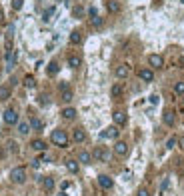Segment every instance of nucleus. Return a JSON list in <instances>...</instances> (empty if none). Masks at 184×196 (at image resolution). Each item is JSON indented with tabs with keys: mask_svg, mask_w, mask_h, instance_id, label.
I'll return each mask as SVG.
<instances>
[{
	"mask_svg": "<svg viewBox=\"0 0 184 196\" xmlns=\"http://www.w3.org/2000/svg\"><path fill=\"white\" fill-rule=\"evenodd\" d=\"M50 140H52L54 146H60V148H66L68 146V134L60 128L52 130V134H50Z\"/></svg>",
	"mask_w": 184,
	"mask_h": 196,
	"instance_id": "obj_1",
	"label": "nucleus"
},
{
	"mask_svg": "<svg viewBox=\"0 0 184 196\" xmlns=\"http://www.w3.org/2000/svg\"><path fill=\"white\" fill-rule=\"evenodd\" d=\"M10 180L14 182V184H24V182H26V168H24V166H16V168H12Z\"/></svg>",
	"mask_w": 184,
	"mask_h": 196,
	"instance_id": "obj_2",
	"label": "nucleus"
},
{
	"mask_svg": "<svg viewBox=\"0 0 184 196\" xmlns=\"http://www.w3.org/2000/svg\"><path fill=\"white\" fill-rule=\"evenodd\" d=\"M2 118H4V122H6L8 126H14V124H18V112H16V108H6L4 110V114H2Z\"/></svg>",
	"mask_w": 184,
	"mask_h": 196,
	"instance_id": "obj_3",
	"label": "nucleus"
},
{
	"mask_svg": "<svg viewBox=\"0 0 184 196\" xmlns=\"http://www.w3.org/2000/svg\"><path fill=\"white\" fill-rule=\"evenodd\" d=\"M94 158H96V162H108L110 160V150L108 148H104V146H98L96 150H94Z\"/></svg>",
	"mask_w": 184,
	"mask_h": 196,
	"instance_id": "obj_4",
	"label": "nucleus"
},
{
	"mask_svg": "<svg viewBox=\"0 0 184 196\" xmlns=\"http://www.w3.org/2000/svg\"><path fill=\"white\" fill-rule=\"evenodd\" d=\"M112 120H114V124L116 126H124L126 124V112H124V110H114L112 112Z\"/></svg>",
	"mask_w": 184,
	"mask_h": 196,
	"instance_id": "obj_5",
	"label": "nucleus"
},
{
	"mask_svg": "<svg viewBox=\"0 0 184 196\" xmlns=\"http://www.w3.org/2000/svg\"><path fill=\"white\" fill-rule=\"evenodd\" d=\"M118 126L114 124V126H108V128H104L100 132V138H118Z\"/></svg>",
	"mask_w": 184,
	"mask_h": 196,
	"instance_id": "obj_6",
	"label": "nucleus"
},
{
	"mask_svg": "<svg viewBox=\"0 0 184 196\" xmlns=\"http://www.w3.org/2000/svg\"><path fill=\"white\" fill-rule=\"evenodd\" d=\"M98 184H100V188L110 190L114 186V182H112V178H110L108 174H100V176H98Z\"/></svg>",
	"mask_w": 184,
	"mask_h": 196,
	"instance_id": "obj_7",
	"label": "nucleus"
},
{
	"mask_svg": "<svg viewBox=\"0 0 184 196\" xmlns=\"http://www.w3.org/2000/svg\"><path fill=\"white\" fill-rule=\"evenodd\" d=\"M148 64H150V68H162L164 66V58L160 54H150L148 56Z\"/></svg>",
	"mask_w": 184,
	"mask_h": 196,
	"instance_id": "obj_8",
	"label": "nucleus"
},
{
	"mask_svg": "<svg viewBox=\"0 0 184 196\" xmlns=\"http://www.w3.org/2000/svg\"><path fill=\"white\" fill-rule=\"evenodd\" d=\"M60 96L64 102H70L72 100V90L68 86V82H60Z\"/></svg>",
	"mask_w": 184,
	"mask_h": 196,
	"instance_id": "obj_9",
	"label": "nucleus"
},
{
	"mask_svg": "<svg viewBox=\"0 0 184 196\" xmlns=\"http://www.w3.org/2000/svg\"><path fill=\"white\" fill-rule=\"evenodd\" d=\"M114 152H116L118 156H126L128 154V144L124 142V140H118V142L114 144Z\"/></svg>",
	"mask_w": 184,
	"mask_h": 196,
	"instance_id": "obj_10",
	"label": "nucleus"
},
{
	"mask_svg": "<svg viewBox=\"0 0 184 196\" xmlns=\"http://www.w3.org/2000/svg\"><path fill=\"white\" fill-rule=\"evenodd\" d=\"M138 76H140V80H144V82H152V80H154L152 68H142V70L138 72Z\"/></svg>",
	"mask_w": 184,
	"mask_h": 196,
	"instance_id": "obj_11",
	"label": "nucleus"
},
{
	"mask_svg": "<svg viewBox=\"0 0 184 196\" xmlns=\"http://www.w3.org/2000/svg\"><path fill=\"white\" fill-rule=\"evenodd\" d=\"M30 146H32V150H36V152H44L46 148H48V144H46L44 140L36 138V140H32V142H30Z\"/></svg>",
	"mask_w": 184,
	"mask_h": 196,
	"instance_id": "obj_12",
	"label": "nucleus"
},
{
	"mask_svg": "<svg viewBox=\"0 0 184 196\" xmlns=\"http://www.w3.org/2000/svg\"><path fill=\"white\" fill-rule=\"evenodd\" d=\"M62 118L64 120H74L76 118V108H72V106H66V108H62Z\"/></svg>",
	"mask_w": 184,
	"mask_h": 196,
	"instance_id": "obj_13",
	"label": "nucleus"
},
{
	"mask_svg": "<svg viewBox=\"0 0 184 196\" xmlns=\"http://www.w3.org/2000/svg\"><path fill=\"white\" fill-rule=\"evenodd\" d=\"M72 140L74 142H84L86 140V132H84V128H74V132H72Z\"/></svg>",
	"mask_w": 184,
	"mask_h": 196,
	"instance_id": "obj_14",
	"label": "nucleus"
},
{
	"mask_svg": "<svg viewBox=\"0 0 184 196\" xmlns=\"http://www.w3.org/2000/svg\"><path fill=\"white\" fill-rule=\"evenodd\" d=\"M162 120H164L166 126H174V122H176V116H174L172 110H166V112L162 114Z\"/></svg>",
	"mask_w": 184,
	"mask_h": 196,
	"instance_id": "obj_15",
	"label": "nucleus"
},
{
	"mask_svg": "<svg viewBox=\"0 0 184 196\" xmlns=\"http://www.w3.org/2000/svg\"><path fill=\"white\" fill-rule=\"evenodd\" d=\"M66 62H68V66H70V68H78L80 64H82V58H80L78 54H70Z\"/></svg>",
	"mask_w": 184,
	"mask_h": 196,
	"instance_id": "obj_16",
	"label": "nucleus"
},
{
	"mask_svg": "<svg viewBox=\"0 0 184 196\" xmlns=\"http://www.w3.org/2000/svg\"><path fill=\"white\" fill-rule=\"evenodd\" d=\"M58 72H60V66H58L56 60H52L48 66H46V74H48V76H56Z\"/></svg>",
	"mask_w": 184,
	"mask_h": 196,
	"instance_id": "obj_17",
	"label": "nucleus"
},
{
	"mask_svg": "<svg viewBox=\"0 0 184 196\" xmlns=\"http://www.w3.org/2000/svg\"><path fill=\"white\" fill-rule=\"evenodd\" d=\"M106 8H108L110 14H118V12H120V4H118V0H108V2H106Z\"/></svg>",
	"mask_w": 184,
	"mask_h": 196,
	"instance_id": "obj_18",
	"label": "nucleus"
},
{
	"mask_svg": "<svg viewBox=\"0 0 184 196\" xmlns=\"http://www.w3.org/2000/svg\"><path fill=\"white\" fill-rule=\"evenodd\" d=\"M128 74H130V66H128V64H120L116 68V76H118V78H126Z\"/></svg>",
	"mask_w": 184,
	"mask_h": 196,
	"instance_id": "obj_19",
	"label": "nucleus"
},
{
	"mask_svg": "<svg viewBox=\"0 0 184 196\" xmlns=\"http://www.w3.org/2000/svg\"><path fill=\"white\" fill-rule=\"evenodd\" d=\"M10 94H12V88L8 86V84H2V86H0V100H8Z\"/></svg>",
	"mask_w": 184,
	"mask_h": 196,
	"instance_id": "obj_20",
	"label": "nucleus"
},
{
	"mask_svg": "<svg viewBox=\"0 0 184 196\" xmlns=\"http://www.w3.org/2000/svg\"><path fill=\"white\" fill-rule=\"evenodd\" d=\"M78 162L80 164H90L92 162V154H90V152H86V150H82L78 154Z\"/></svg>",
	"mask_w": 184,
	"mask_h": 196,
	"instance_id": "obj_21",
	"label": "nucleus"
},
{
	"mask_svg": "<svg viewBox=\"0 0 184 196\" xmlns=\"http://www.w3.org/2000/svg\"><path fill=\"white\" fill-rule=\"evenodd\" d=\"M42 188H44V190H54V178L44 176V178H42Z\"/></svg>",
	"mask_w": 184,
	"mask_h": 196,
	"instance_id": "obj_22",
	"label": "nucleus"
},
{
	"mask_svg": "<svg viewBox=\"0 0 184 196\" xmlns=\"http://www.w3.org/2000/svg\"><path fill=\"white\" fill-rule=\"evenodd\" d=\"M28 132H30V122H18V134L26 136Z\"/></svg>",
	"mask_w": 184,
	"mask_h": 196,
	"instance_id": "obj_23",
	"label": "nucleus"
},
{
	"mask_svg": "<svg viewBox=\"0 0 184 196\" xmlns=\"http://www.w3.org/2000/svg\"><path fill=\"white\" fill-rule=\"evenodd\" d=\"M70 42L72 44H80V42H82V32L80 30H72L70 32Z\"/></svg>",
	"mask_w": 184,
	"mask_h": 196,
	"instance_id": "obj_24",
	"label": "nucleus"
},
{
	"mask_svg": "<svg viewBox=\"0 0 184 196\" xmlns=\"http://www.w3.org/2000/svg\"><path fill=\"white\" fill-rule=\"evenodd\" d=\"M66 168H68V172L76 174V172H78V168H80V166H78V162H76V160H70V158H68V160H66Z\"/></svg>",
	"mask_w": 184,
	"mask_h": 196,
	"instance_id": "obj_25",
	"label": "nucleus"
},
{
	"mask_svg": "<svg viewBox=\"0 0 184 196\" xmlns=\"http://www.w3.org/2000/svg\"><path fill=\"white\" fill-rule=\"evenodd\" d=\"M30 128L32 130H42V128H44V124H42L40 118H30Z\"/></svg>",
	"mask_w": 184,
	"mask_h": 196,
	"instance_id": "obj_26",
	"label": "nucleus"
},
{
	"mask_svg": "<svg viewBox=\"0 0 184 196\" xmlns=\"http://www.w3.org/2000/svg\"><path fill=\"white\" fill-rule=\"evenodd\" d=\"M122 86H120V84H114V86H112V90H110V94H112V98H120L122 96Z\"/></svg>",
	"mask_w": 184,
	"mask_h": 196,
	"instance_id": "obj_27",
	"label": "nucleus"
},
{
	"mask_svg": "<svg viewBox=\"0 0 184 196\" xmlns=\"http://www.w3.org/2000/svg\"><path fill=\"white\" fill-rule=\"evenodd\" d=\"M72 14H74V18H82L84 16V8L82 6H74L72 8Z\"/></svg>",
	"mask_w": 184,
	"mask_h": 196,
	"instance_id": "obj_28",
	"label": "nucleus"
},
{
	"mask_svg": "<svg viewBox=\"0 0 184 196\" xmlns=\"http://www.w3.org/2000/svg\"><path fill=\"white\" fill-rule=\"evenodd\" d=\"M54 10H56V8H54V6H50V8H46V10H44V14H42V18H44V20H46V22H48V20H50V16H52V14H54Z\"/></svg>",
	"mask_w": 184,
	"mask_h": 196,
	"instance_id": "obj_29",
	"label": "nucleus"
},
{
	"mask_svg": "<svg viewBox=\"0 0 184 196\" xmlns=\"http://www.w3.org/2000/svg\"><path fill=\"white\" fill-rule=\"evenodd\" d=\"M24 86H26V88H34V86H36V80H34L32 76H26V78H24Z\"/></svg>",
	"mask_w": 184,
	"mask_h": 196,
	"instance_id": "obj_30",
	"label": "nucleus"
},
{
	"mask_svg": "<svg viewBox=\"0 0 184 196\" xmlns=\"http://www.w3.org/2000/svg\"><path fill=\"white\" fill-rule=\"evenodd\" d=\"M176 142H178L176 136H170V138L166 140V148H174V146H176Z\"/></svg>",
	"mask_w": 184,
	"mask_h": 196,
	"instance_id": "obj_31",
	"label": "nucleus"
},
{
	"mask_svg": "<svg viewBox=\"0 0 184 196\" xmlns=\"http://www.w3.org/2000/svg\"><path fill=\"white\" fill-rule=\"evenodd\" d=\"M174 92H176V94H184V82H176V84H174Z\"/></svg>",
	"mask_w": 184,
	"mask_h": 196,
	"instance_id": "obj_32",
	"label": "nucleus"
},
{
	"mask_svg": "<svg viewBox=\"0 0 184 196\" xmlns=\"http://www.w3.org/2000/svg\"><path fill=\"white\" fill-rule=\"evenodd\" d=\"M22 4H24V0H12V8H14L16 12H18L20 8H22Z\"/></svg>",
	"mask_w": 184,
	"mask_h": 196,
	"instance_id": "obj_33",
	"label": "nucleus"
},
{
	"mask_svg": "<svg viewBox=\"0 0 184 196\" xmlns=\"http://www.w3.org/2000/svg\"><path fill=\"white\" fill-rule=\"evenodd\" d=\"M90 22H92V26H94V28H100V26H102V18H100V16H96V18H92Z\"/></svg>",
	"mask_w": 184,
	"mask_h": 196,
	"instance_id": "obj_34",
	"label": "nucleus"
},
{
	"mask_svg": "<svg viewBox=\"0 0 184 196\" xmlns=\"http://www.w3.org/2000/svg\"><path fill=\"white\" fill-rule=\"evenodd\" d=\"M88 16H90V20L96 18V16H98V10H96L94 6H90V8H88Z\"/></svg>",
	"mask_w": 184,
	"mask_h": 196,
	"instance_id": "obj_35",
	"label": "nucleus"
},
{
	"mask_svg": "<svg viewBox=\"0 0 184 196\" xmlns=\"http://www.w3.org/2000/svg\"><path fill=\"white\" fill-rule=\"evenodd\" d=\"M136 196H150V192H148V188H138V192H136Z\"/></svg>",
	"mask_w": 184,
	"mask_h": 196,
	"instance_id": "obj_36",
	"label": "nucleus"
},
{
	"mask_svg": "<svg viewBox=\"0 0 184 196\" xmlns=\"http://www.w3.org/2000/svg\"><path fill=\"white\" fill-rule=\"evenodd\" d=\"M8 146H10V152H16V150H18V146H16V142H12V140H10V142H8Z\"/></svg>",
	"mask_w": 184,
	"mask_h": 196,
	"instance_id": "obj_37",
	"label": "nucleus"
},
{
	"mask_svg": "<svg viewBox=\"0 0 184 196\" xmlns=\"http://www.w3.org/2000/svg\"><path fill=\"white\" fill-rule=\"evenodd\" d=\"M60 186H62V190H66V188H68V186H70V182H68V180H64V182H62V184H60Z\"/></svg>",
	"mask_w": 184,
	"mask_h": 196,
	"instance_id": "obj_38",
	"label": "nucleus"
},
{
	"mask_svg": "<svg viewBox=\"0 0 184 196\" xmlns=\"http://www.w3.org/2000/svg\"><path fill=\"white\" fill-rule=\"evenodd\" d=\"M166 188H168V180H164V182H162V186H160V190H166Z\"/></svg>",
	"mask_w": 184,
	"mask_h": 196,
	"instance_id": "obj_39",
	"label": "nucleus"
},
{
	"mask_svg": "<svg viewBox=\"0 0 184 196\" xmlns=\"http://www.w3.org/2000/svg\"><path fill=\"white\" fill-rule=\"evenodd\" d=\"M40 166V160H32V168H38Z\"/></svg>",
	"mask_w": 184,
	"mask_h": 196,
	"instance_id": "obj_40",
	"label": "nucleus"
},
{
	"mask_svg": "<svg viewBox=\"0 0 184 196\" xmlns=\"http://www.w3.org/2000/svg\"><path fill=\"white\" fill-rule=\"evenodd\" d=\"M150 102L152 104H158V96H150Z\"/></svg>",
	"mask_w": 184,
	"mask_h": 196,
	"instance_id": "obj_41",
	"label": "nucleus"
},
{
	"mask_svg": "<svg viewBox=\"0 0 184 196\" xmlns=\"http://www.w3.org/2000/svg\"><path fill=\"white\" fill-rule=\"evenodd\" d=\"M4 22H6V20H4V12L0 10V24H4Z\"/></svg>",
	"mask_w": 184,
	"mask_h": 196,
	"instance_id": "obj_42",
	"label": "nucleus"
},
{
	"mask_svg": "<svg viewBox=\"0 0 184 196\" xmlns=\"http://www.w3.org/2000/svg\"><path fill=\"white\" fill-rule=\"evenodd\" d=\"M58 196H68V194H66V192H64V190H62V192H60V194H58Z\"/></svg>",
	"mask_w": 184,
	"mask_h": 196,
	"instance_id": "obj_43",
	"label": "nucleus"
},
{
	"mask_svg": "<svg viewBox=\"0 0 184 196\" xmlns=\"http://www.w3.org/2000/svg\"><path fill=\"white\" fill-rule=\"evenodd\" d=\"M182 106H184V100H182Z\"/></svg>",
	"mask_w": 184,
	"mask_h": 196,
	"instance_id": "obj_44",
	"label": "nucleus"
}]
</instances>
